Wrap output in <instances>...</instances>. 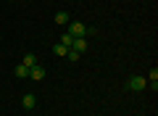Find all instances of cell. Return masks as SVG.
I'll return each mask as SVG.
<instances>
[{"label": "cell", "mask_w": 158, "mask_h": 116, "mask_svg": "<svg viewBox=\"0 0 158 116\" xmlns=\"http://www.w3.org/2000/svg\"><path fill=\"white\" fill-rule=\"evenodd\" d=\"M71 50H77V53H85V50H87V40H85V37H74Z\"/></svg>", "instance_id": "obj_4"}, {"label": "cell", "mask_w": 158, "mask_h": 116, "mask_svg": "<svg viewBox=\"0 0 158 116\" xmlns=\"http://www.w3.org/2000/svg\"><path fill=\"white\" fill-rule=\"evenodd\" d=\"M29 79H34V82L45 79V69L40 66V63H37V66H32V69H29Z\"/></svg>", "instance_id": "obj_3"}, {"label": "cell", "mask_w": 158, "mask_h": 116, "mask_svg": "<svg viewBox=\"0 0 158 116\" xmlns=\"http://www.w3.org/2000/svg\"><path fill=\"white\" fill-rule=\"evenodd\" d=\"M24 66H27V69H32V66H37V55H34V53H27V55H24Z\"/></svg>", "instance_id": "obj_8"}, {"label": "cell", "mask_w": 158, "mask_h": 116, "mask_svg": "<svg viewBox=\"0 0 158 116\" xmlns=\"http://www.w3.org/2000/svg\"><path fill=\"white\" fill-rule=\"evenodd\" d=\"M13 74H16V77H19V79H29V69H27V66H24V63H19V66H16V69H13Z\"/></svg>", "instance_id": "obj_7"}, {"label": "cell", "mask_w": 158, "mask_h": 116, "mask_svg": "<svg viewBox=\"0 0 158 116\" xmlns=\"http://www.w3.org/2000/svg\"><path fill=\"white\" fill-rule=\"evenodd\" d=\"M53 19H56V24H69V13L66 11H58Z\"/></svg>", "instance_id": "obj_10"}, {"label": "cell", "mask_w": 158, "mask_h": 116, "mask_svg": "<svg viewBox=\"0 0 158 116\" xmlns=\"http://www.w3.org/2000/svg\"><path fill=\"white\" fill-rule=\"evenodd\" d=\"M145 79H148V84H153V90H158V69L156 66L150 69V74H148Z\"/></svg>", "instance_id": "obj_6"}, {"label": "cell", "mask_w": 158, "mask_h": 116, "mask_svg": "<svg viewBox=\"0 0 158 116\" xmlns=\"http://www.w3.org/2000/svg\"><path fill=\"white\" fill-rule=\"evenodd\" d=\"M66 58H69V61H79V58H82V53H77V50H71V48H69Z\"/></svg>", "instance_id": "obj_12"}, {"label": "cell", "mask_w": 158, "mask_h": 116, "mask_svg": "<svg viewBox=\"0 0 158 116\" xmlns=\"http://www.w3.org/2000/svg\"><path fill=\"white\" fill-rule=\"evenodd\" d=\"M69 34L71 37H87V27L82 21H69Z\"/></svg>", "instance_id": "obj_2"}, {"label": "cell", "mask_w": 158, "mask_h": 116, "mask_svg": "<svg viewBox=\"0 0 158 116\" xmlns=\"http://www.w3.org/2000/svg\"><path fill=\"white\" fill-rule=\"evenodd\" d=\"M127 87H129L132 92H142V90L148 87V79H145V77H137V74H135V77L127 82Z\"/></svg>", "instance_id": "obj_1"}, {"label": "cell", "mask_w": 158, "mask_h": 116, "mask_svg": "<svg viewBox=\"0 0 158 116\" xmlns=\"http://www.w3.org/2000/svg\"><path fill=\"white\" fill-rule=\"evenodd\" d=\"M58 42H61V45H66V48H71V42H74V37H71V34H61V40H58Z\"/></svg>", "instance_id": "obj_11"}, {"label": "cell", "mask_w": 158, "mask_h": 116, "mask_svg": "<svg viewBox=\"0 0 158 116\" xmlns=\"http://www.w3.org/2000/svg\"><path fill=\"white\" fill-rule=\"evenodd\" d=\"M53 53H56V55H61V58H66L69 48H66V45H61V42H56V45H53Z\"/></svg>", "instance_id": "obj_9"}, {"label": "cell", "mask_w": 158, "mask_h": 116, "mask_svg": "<svg viewBox=\"0 0 158 116\" xmlns=\"http://www.w3.org/2000/svg\"><path fill=\"white\" fill-rule=\"evenodd\" d=\"M21 105H24V108H27V111H32L34 105H37V98H34L32 92H27V95H24V98H21Z\"/></svg>", "instance_id": "obj_5"}, {"label": "cell", "mask_w": 158, "mask_h": 116, "mask_svg": "<svg viewBox=\"0 0 158 116\" xmlns=\"http://www.w3.org/2000/svg\"><path fill=\"white\" fill-rule=\"evenodd\" d=\"M8 3H11V0H8Z\"/></svg>", "instance_id": "obj_13"}]
</instances>
